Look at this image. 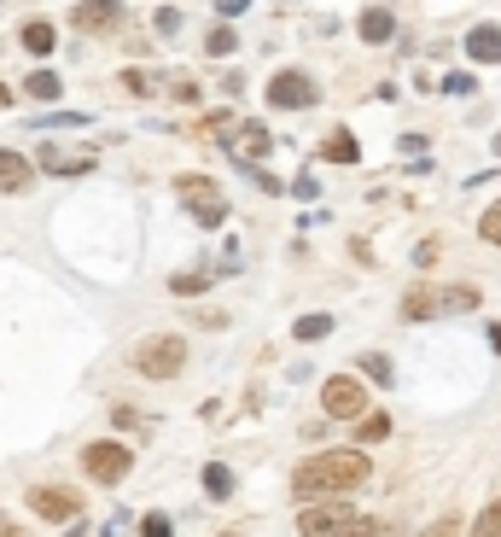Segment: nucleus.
<instances>
[{
	"instance_id": "obj_1",
	"label": "nucleus",
	"mask_w": 501,
	"mask_h": 537,
	"mask_svg": "<svg viewBox=\"0 0 501 537\" xmlns=\"http://www.w3.org/2000/svg\"><path fill=\"white\" fill-rule=\"evenodd\" d=\"M374 467H367V455L362 450H320V455H309V462H297V473H292V491L297 496H344V491H356V485L367 479Z\"/></svg>"
},
{
	"instance_id": "obj_2",
	"label": "nucleus",
	"mask_w": 501,
	"mask_h": 537,
	"mask_svg": "<svg viewBox=\"0 0 501 537\" xmlns=\"http://www.w3.org/2000/svg\"><path fill=\"white\" fill-rule=\"evenodd\" d=\"M135 374H146V380H175L187 368V345H181V333H152V339H140L135 345Z\"/></svg>"
},
{
	"instance_id": "obj_3",
	"label": "nucleus",
	"mask_w": 501,
	"mask_h": 537,
	"mask_svg": "<svg viewBox=\"0 0 501 537\" xmlns=\"http://www.w3.org/2000/svg\"><path fill=\"white\" fill-rule=\"evenodd\" d=\"M175 198L193 211L198 228H222L227 222V193L210 182V175H181V182H175Z\"/></svg>"
},
{
	"instance_id": "obj_4",
	"label": "nucleus",
	"mask_w": 501,
	"mask_h": 537,
	"mask_svg": "<svg viewBox=\"0 0 501 537\" xmlns=\"http://www.w3.org/2000/svg\"><path fill=\"white\" fill-rule=\"evenodd\" d=\"M128 467H135V450L117 444V439H99V444H88V450H82V473H88V479H99V485H123Z\"/></svg>"
},
{
	"instance_id": "obj_5",
	"label": "nucleus",
	"mask_w": 501,
	"mask_h": 537,
	"mask_svg": "<svg viewBox=\"0 0 501 537\" xmlns=\"http://www.w3.org/2000/svg\"><path fill=\"white\" fill-rule=\"evenodd\" d=\"M350 525H356V509H350L344 496H333V502H309V509L297 514V532L304 537H344Z\"/></svg>"
},
{
	"instance_id": "obj_6",
	"label": "nucleus",
	"mask_w": 501,
	"mask_h": 537,
	"mask_svg": "<svg viewBox=\"0 0 501 537\" xmlns=\"http://www.w3.org/2000/svg\"><path fill=\"white\" fill-rule=\"evenodd\" d=\"M320 403H327L333 421H362L367 415V385L356 380V374H333V380L320 385Z\"/></svg>"
},
{
	"instance_id": "obj_7",
	"label": "nucleus",
	"mask_w": 501,
	"mask_h": 537,
	"mask_svg": "<svg viewBox=\"0 0 501 537\" xmlns=\"http://www.w3.org/2000/svg\"><path fill=\"white\" fill-rule=\"evenodd\" d=\"M315 99H320L315 76H304V71L268 76V105H280V112H304V105H315Z\"/></svg>"
},
{
	"instance_id": "obj_8",
	"label": "nucleus",
	"mask_w": 501,
	"mask_h": 537,
	"mask_svg": "<svg viewBox=\"0 0 501 537\" xmlns=\"http://www.w3.org/2000/svg\"><path fill=\"white\" fill-rule=\"evenodd\" d=\"M29 509L42 514V520H53V525H70L82 514V496L70 491V485H35V491H29Z\"/></svg>"
},
{
	"instance_id": "obj_9",
	"label": "nucleus",
	"mask_w": 501,
	"mask_h": 537,
	"mask_svg": "<svg viewBox=\"0 0 501 537\" xmlns=\"http://www.w3.org/2000/svg\"><path fill=\"white\" fill-rule=\"evenodd\" d=\"M35 170H47V175H88L94 170V152H58V146H42V152H35Z\"/></svg>"
},
{
	"instance_id": "obj_10",
	"label": "nucleus",
	"mask_w": 501,
	"mask_h": 537,
	"mask_svg": "<svg viewBox=\"0 0 501 537\" xmlns=\"http://www.w3.org/2000/svg\"><path fill=\"white\" fill-rule=\"evenodd\" d=\"M268 146H274V135H268L263 123H239V128H234V141H227V152H234V158H245V164H257V158H263Z\"/></svg>"
},
{
	"instance_id": "obj_11",
	"label": "nucleus",
	"mask_w": 501,
	"mask_h": 537,
	"mask_svg": "<svg viewBox=\"0 0 501 537\" xmlns=\"http://www.w3.org/2000/svg\"><path fill=\"white\" fill-rule=\"evenodd\" d=\"M29 170H35V164H29L24 152L0 146V193H24V187H29Z\"/></svg>"
},
{
	"instance_id": "obj_12",
	"label": "nucleus",
	"mask_w": 501,
	"mask_h": 537,
	"mask_svg": "<svg viewBox=\"0 0 501 537\" xmlns=\"http://www.w3.org/2000/svg\"><path fill=\"white\" fill-rule=\"evenodd\" d=\"M356 29H362V42H374V47H385L390 35H397V18L385 12V6H362V18H356Z\"/></svg>"
},
{
	"instance_id": "obj_13",
	"label": "nucleus",
	"mask_w": 501,
	"mask_h": 537,
	"mask_svg": "<svg viewBox=\"0 0 501 537\" xmlns=\"http://www.w3.org/2000/svg\"><path fill=\"white\" fill-rule=\"evenodd\" d=\"M466 53H473L478 65H501V29H496V24L466 29Z\"/></svg>"
},
{
	"instance_id": "obj_14",
	"label": "nucleus",
	"mask_w": 501,
	"mask_h": 537,
	"mask_svg": "<svg viewBox=\"0 0 501 537\" xmlns=\"http://www.w3.org/2000/svg\"><path fill=\"white\" fill-rule=\"evenodd\" d=\"M76 24L99 29V35H112V29H123V6H99V0L88 6V0H82V6H76Z\"/></svg>"
},
{
	"instance_id": "obj_15",
	"label": "nucleus",
	"mask_w": 501,
	"mask_h": 537,
	"mask_svg": "<svg viewBox=\"0 0 501 537\" xmlns=\"http://www.w3.org/2000/svg\"><path fill=\"white\" fill-rule=\"evenodd\" d=\"M403 315H408V322L437 315V286H408V292H403Z\"/></svg>"
},
{
	"instance_id": "obj_16",
	"label": "nucleus",
	"mask_w": 501,
	"mask_h": 537,
	"mask_svg": "<svg viewBox=\"0 0 501 537\" xmlns=\"http://www.w3.org/2000/svg\"><path fill=\"white\" fill-rule=\"evenodd\" d=\"M320 158H327V164H356V158H362V146H356V135H350V128H338V135H327Z\"/></svg>"
},
{
	"instance_id": "obj_17",
	"label": "nucleus",
	"mask_w": 501,
	"mask_h": 537,
	"mask_svg": "<svg viewBox=\"0 0 501 537\" xmlns=\"http://www.w3.org/2000/svg\"><path fill=\"white\" fill-rule=\"evenodd\" d=\"M437 310H478V286H437Z\"/></svg>"
},
{
	"instance_id": "obj_18",
	"label": "nucleus",
	"mask_w": 501,
	"mask_h": 537,
	"mask_svg": "<svg viewBox=\"0 0 501 537\" xmlns=\"http://www.w3.org/2000/svg\"><path fill=\"white\" fill-rule=\"evenodd\" d=\"M292 333H297L304 345H315V339H327V333H333V315H327V310H320V315H297Z\"/></svg>"
},
{
	"instance_id": "obj_19",
	"label": "nucleus",
	"mask_w": 501,
	"mask_h": 537,
	"mask_svg": "<svg viewBox=\"0 0 501 537\" xmlns=\"http://www.w3.org/2000/svg\"><path fill=\"white\" fill-rule=\"evenodd\" d=\"M53 42H58V29L47 24V18H35V24H24V47H29V53H53Z\"/></svg>"
},
{
	"instance_id": "obj_20",
	"label": "nucleus",
	"mask_w": 501,
	"mask_h": 537,
	"mask_svg": "<svg viewBox=\"0 0 501 537\" xmlns=\"http://www.w3.org/2000/svg\"><path fill=\"white\" fill-rule=\"evenodd\" d=\"M204 491L216 496V502H227V496H234V473H227L222 462H210V467H204Z\"/></svg>"
},
{
	"instance_id": "obj_21",
	"label": "nucleus",
	"mask_w": 501,
	"mask_h": 537,
	"mask_svg": "<svg viewBox=\"0 0 501 537\" xmlns=\"http://www.w3.org/2000/svg\"><path fill=\"white\" fill-rule=\"evenodd\" d=\"M362 380H374V385H390V380H397V368H390V356L367 351V356H362Z\"/></svg>"
},
{
	"instance_id": "obj_22",
	"label": "nucleus",
	"mask_w": 501,
	"mask_h": 537,
	"mask_svg": "<svg viewBox=\"0 0 501 537\" xmlns=\"http://www.w3.org/2000/svg\"><path fill=\"white\" fill-rule=\"evenodd\" d=\"M24 94H29V99H42V105H47V99H58V76H53V71H35V76H24Z\"/></svg>"
},
{
	"instance_id": "obj_23",
	"label": "nucleus",
	"mask_w": 501,
	"mask_h": 537,
	"mask_svg": "<svg viewBox=\"0 0 501 537\" xmlns=\"http://www.w3.org/2000/svg\"><path fill=\"white\" fill-rule=\"evenodd\" d=\"M210 286V275H198V268H187V275H169V292L175 298H198Z\"/></svg>"
},
{
	"instance_id": "obj_24",
	"label": "nucleus",
	"mask_w": 501,
	"mask_h": 537,
	"mask_svg": "<svg viewBox=\"0 0 501 537\" xmlns=\"http://www.w3.org/2000/svg\"><path fill=\"white\" fill-rule=\"evenodd\" d=\"M356 439H362V444L390 439V415H362V421H356Z\"/></svg>"
},
{
	"instance_id": "obj_25",
	"label": "nucleus",
	"mask_w": 501,
	"mask_h": 537,
	"mask_svg": "<svg viewBox=\"0 0 501 537\" xmlns=\"http://www.w3.org/2000/svg\"><path fill=\"white\" fill-rule=\"evenodd\" d=\"M473 537H501V502H484V514H478Z\"/></svg>"
},
{
	"instance_id": "obj_26",
	"label": "nucleus",
	"mask_w": 501,
	"mask_h": 537,
	"mask_svg": "<svg viewBox=\"0 0 501 537\" xmlns=\"http://www.w3.org/2000/svg\"><path fill=\"white\" fill-rule=\"evenodd\" d=\"M478 234H484L489 245H501V198H496V205H489L484 216H478Z\"/></svg>"
},
{
	"instance_id": "obj_27",
	"label": "nucleus",
	"mask_w": 501,
	"mask_h": 537,
	"mask_svg": "<svg viewBox=\"0 0 501 537\" xmlns=\"http://www.w3.org/2000/svg\"><path fill=\"white\" fill-rule=\"evenodd\" d=\"M234 47H239V35H234V29H210L204 53H210V58H222V53H234Z\"/></svg>"
},
{
	"instance_id": "obj_28",
	"label": "nucleus",
	"mask_w": 501,
	"mask_h": 537,
	"mask_svg": "<svg viewBox=\"0 0 501 537\" xmlns=\"http://www.w3.org/2000/svg\"><path fill=\"white\" fill-rule=\"evenodd\" d=\"M140 537H175V525H169V514H146V520H140Z\"/></svg>"
},
{
	"instance_id": "obj_29",
	"label": "nucleus",
	"mask_w": 501,
	"mask_h": 537,
	"mask_svg": "<svg viewBox=\"0 0 501 537\" xmlns=\"http://www.w3.org/2000/svg\"><path fill=\"white\" fill-rule=\"evenodd\" d=\"M420 537H460V520H455V514H443V520H437V525H426Z\"/></svg>"
},
{
	"instance_id": "obj_30",
	"label": "nucleus",
	"mask_w": 501,
	"mask_h": 537,
	"mask_svg": "<svg viewBox=\"0 0 501 537\" xmlns=\"http://www.w3.org/2000/svg\"><path fill=\"white\" fill-rule=\"evenodd\" d=\"M443 94H473V76H466V71H449L443 76Z\"/></svg>"
},
{
	"instance_id": "obj_31",
	"label": "nucleus",
	"mask_w": 501,
	"mask_h": 537,
	"mask_svg": "<svg viewBox=\"0 0 501 537\" xmlns=\"http://www.w3.org/2000/svg\"><path fill=\"white\" fill-rule=\"evenodd\" d=\"M123 88H128V94H152V76H146V71H123Z\"/></svg>"
},
{
	"instance_id": "obj_32",
	"label": "nucleus",
	"mask_w": 501,
	"mask_h": 537,
	"mask_svg": "<svg viewBox=\"0 0 501 537\" xmlns=\"http://www.w3.org/2000/svg\"><path fill=\"white\" fill-rule=\"evenodd\" d=\"M152 24H158V29H164V35H169V29L181 24V12H175V6H158V12H152Z\"/></svg>"
},
{
	"instance_id": "obj_33",
	"label": "nucleus",
	"mask_w": 501,
	"mask_h": 537,
	"mask_svg": "<svg viewBox=\"0 0 501 537\" xmlns=\"http://www.w3.org/2000/svg\"><path fill=\"white\" fill-rule=\"evenodd\" d=\"M47 128H76V123H88V117H76V112H53V117H42Z\"/></svg>"
},
{
	"instance_id": "obj_34",
	"label": "nucleus",
	"mask_w": 501,
	"mask_h": 537,
	"mask_svg": "<svg viewBox=\"0 0 501 537\" xmlns=\"http://www.w3.org/2000/svg\"><path fill=\"white\" fill-rule=\"evenodd\" d=\"M344 537H385V525H379V520H356Z\"/></svg>"
},
{
	"instance_id": "obj_35",
	"label": "nucleus",
	"mask_w": 501,
	"mask_h": 537,
	"mask_svg": "<svg viewBox=\"0 0 501 537\" xmlns=\"http://www.w3.org/2000/svg\"><path fill=\"white\" fill-rule=\"evenodd\" d=\"M414 263H420V268H432V263H437V240H420V252H414Z\"/></svg>"
},
{
	"instance_id": "obj_36",
	"label": "nucleus",
	"mask_w": 501,
	"mask_h": 537,
	"mask_svg": "<svg viewBox=\"0 0 501 537\" xmlns=\"http://www.w3.org/2000/svg\"><path fill=\"white\" fill-rule=\"evenodd\" d=\"M292 193H297V198H315V193H320V182H315V175H297Z\"/></svg>"
},
{
	"instance_id": "obj_37",
	"label": "nucleus",
	"mask_w": 501,
	"mask_h": 537,
	"mask_svg": "<svg viewBox=\"0 0 501 537\" xmlns=\"http://www.w3.org/2000/svg\"><path fill=\"white\" fill-rule=\"evenodd\" d=\"M0 537H29V532H24L18 520H6V514H0Z\"/></svg>"
},
{
	"instance_id": "obj_38",
	"label": "nucleus",
	"mask_w": 501,
	"mask_h": 537,
	"mask_svg": "<svg viewBox=\"0 0 501 537\" xmlns=\"http://www.w3.org/2000/svg\"><path fill=\"white\" fill-rule=\"evenodd\" d=\"M0 105H12V88H6V82H0Z\"/></svg>"
},
{
	"instance_id": "obj_39",
	"label": "nucleus",
	"mask_w": 501,
	"mask_h": 537,
	"mask_svg": "<svg viewBox=\"0 0 501 537\" xmlns=\"http://www.w3.org/2000/svg\"><path fill=\"white\" fill-rule=\"evenodd\" d=\"M496 152H501V128H496Z\"/></svg>"
},
{
	"instance_id": "obj_40",
	"label": "nucleus",
	"mask_w": 501,
	"mask_h": 537,
	"mask_svg": "<svg viewBox=\"0 0 501 537\" xmlns=\"http://www.w3.org/2000/svg\"><path fill=\"white\" fill-rule=\"evenodd\" d=\"M222 537H245V532H222Z\"/></svg>"
}]
</instances>
